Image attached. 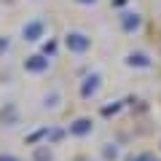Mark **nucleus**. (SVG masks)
Wrapping results in <instances>:
<instances>
[{
  "label": "nucleus",
  "instance_id": "obj_1",
  "mask_svg": "<svg viewBox=\"0 0 161 161\" xmlns=\"http://www.w3.org/2000/svg\"><path fill=\"white\" fill-rule=\"evenodd\" d=\"M64 48L70 54H86L92 48V38L83 30H67L64 32Z\"/></svg>",
  "mask_w": 161,
  "mask_h": 161
},
{
  "label": "nucleus",
  "instance_id": "obj_2",
  "mask_svg": "<svg viewBox=\"0 0 161 161\" xmlns=\"http://www.w3.org/2000/svg\"><path fill=\"white\" fill-rule=\"evenodd\" d=\"M22 40L24 43H38L43 35H46V22L43 19H27V22L22 24Z\"/></svg>",
  "mask_w": 161,
  "mask_h": 161
},
{
  "label": "nucleus",
  "instance_id": "obj_3",
  "mask_svg": "<svg viewBox=\"0 0 161 161\" xmlns=\"http://www.w3.org/2000/svg\"><path fill=\"white\" fill-rule=\"evenodd\" d=\"M48 64H51V57H46V54L40 51V54H30V57L22 62V67L27 70V73H32V75H40V73L48 70Z\"/></svg>",
  "mask_w": 161,
  "mask_h": 161
},
{
  "label": "nucleus",
  "instance_id": "obj_4",
  "mask_svg": "<svg viewBox=\"0 0 161 161\" xmlns=\"http://www.w3.org/2000/svg\"><path fill=\"white\" fill-rule=\"evenodd\" d=\"M92 132H94V121L86 118V115H78L75 121H70V126H67L70 137H89Z\"/></svg>",
  "mask_w": 161,
  "mask_h": 161
},
{
  "label": "nucleus",
  "instance_id": "obj_5",
  "mask_svg": "<svg viewBox=\"0 0 161 161\" xmlns=\"http://www.w3.org/2000/svg\"><path fill=\"white\" fill-rule=\"evenodd\" d=\"M99 83H102V75L99 73H92V75H86V78L80 80V97L83 99H94L97 97V92H99Z\"/></svg>",
  "mask_w": 161,
  "mask_h": 161
},
{
  "label": "nucleus",
  "instance_id": "obj_6",
  "mask_svg": "<svg viewBox=\"0 0 161 161\" xmlns=\"http://www.w3.org/2000/svg\"><path fill=\"white\" fill-rule=\"evenodd\" d=\"M124 64L132 70H148L150 64H153V59H150V54L145 51H129L126 57H124Z\"/></svg>",
  "mask_w": 161,
  "mask_h": 161
},
{
  "label": "nucleus",
  "instance_id": "obj_7",
  "mask_svg": "<svg viewBox=\"0 0 161 161\" xmlns=\"http://www.w3.org/2000/svg\"><path fill=\"white\" fill-rule=\"evenodd\" d=\"M118 24L124 32H137L140 27H142V16H140L137 11H121L118 14Z\"/></svg>",
  "mask_w": 161,
  "mask_h": 161
},
{
  "label": "nucleus",
  "instance_id": "obj_8",
  "mask_svg": "<svg viewBox=\"0 0 161 161\" xmlns=\"http://www.w3.org/2000/svg\"><path fill=\"white\" fill-rule=\"evenodd\" d=\"M0 124L3 126H16L19 124V108L14 102H6V108L0 110Z\"/></svg>",
  "mask_w": 161,
  "mask_h": 161
},
{
  "label": "nucleus",
  "instance_id": "obj_9",
  "mask_svg": "<svg viewBox=\"0 0 161 161\" xmlns=\"http://www.w3.org/2000/svg\"><path fill=\"white\" fill-rule=\"evenodd\" d=\"M30 161H54V153H51V148H48V142L35 145L32 153H30Z\"/></svg>",
  "mask_w": 161,
  "mask_h": 161
},
{
  "label": "nucleus",
  "instance_id": "obj_10",
  "mask_svg": "<svg viewBox=\"0 0 161 161\" xmlns=\"http://www.w3.org/2000/svg\"><path fill=\"white\" fill-rule=\"evenodd\" d=\"M59 99H62V94H59V92H48V94H43L40 105H43L46 110H54V108H59Z\"/></svg>",
  "mask_w": 161,
  "mask_h": 161
},
{
  "label": "nucleus",
  "instance_id": "obj_11",
  "mask_svg": "<svg viewBox=\"0 0 161 161\" xmlns=\"http://www.w3.org/2000/svg\"><path fill=\"white\" fill-rule=\"evenodd\" d=\"M64 134H67V132H64V129H59V126H51V129H48V132H46V142H48V145H57L59 140L64 137Z\"/></svg>",
  "mask_w": 161,
  "mask_h": 161
},
{
  "label": "nucleus",
  "instance_id": "obj_12",
  "mask_svg": "<svg viewBox=\"0 0 161 161\" xmlns=\"http://www.w3.org/2000/svg\"><path fill=\"white\" fill-rule=\"evenodd\" d=\"M46 132H48V126H40V129H35L32 134H27V137H24V142H27V145H35L38 140H43V137H46Z\"/></svg>",
  "mask_w": 161,
  "mask_h": 161
},
{
  "label": "nucleus",
  "instance_id": "obj_13",
  "mask_svg": "<svg viewBox=\"0 0 161 161\" xmlns=\"http://www.w3.org/2000/svg\"><path fill=\"white\" fill-rule=\"evenodd\" d=\"M121 105H124V102H118V99H115L113 105H102V110H99V113H102L105 118H108V115H115V113L121 110Z\"/></svg>",
  "mask_w": 161,
  "mask_h": 161
},
{
  "label": "nucleus",
  "instance_id": "obj_14",
  "mask_svg": "<svg viewBox=\"0 0 161 161\" xmlns=\"http://www.w3.org/2000/svg\"><path fill=\"white\" fill-rule=\"evenodd\" d=\"M102 156H105L108 161H115V158H118V148H115L113 142H108V145L102 148Z\"/></svg>",
  "mask_w": 161,
  "mask_h": 161
},
{
  "label": "nucleus",
  "instance_id": "obj_15",
  "mask_svg": "<svg viewBox=\"0 0 161 161\" xmlns=\"http://www.w3.org/2000/svg\"><path fill=\"white\" fill-rule=\"evenodd\" d=\"M40 51L46 54V57H54V54H57V40H54V38H48L46 43L40 46Z\"/></svg>",
  "mask_w": 161,
  "mask_h": 161
},
{
  "label": "nucleus",
  "instance_id": "obj_16",
  "mask_svg": "<svg viewBox=\"0 0 161 161\" xmlns=\"http://www.w3.org/2000/svg\"><path fill=\"white\" fill-rule=\"evenodd\" d=\"M8 48H11V38H8V35H0V57H3Z\"/></svg>",
  "mask_w": 161,
  "mask_h": 161
},
{
  "label": "nucleus",
  "instance_id": "obj_17",
  "mask_svg": "<svg viewBox=\"0 0 161 161\" xmlns=\"http://www.w3.org/2000/svg\"><path fill=\"white\" fill-rule=\"evenodd\" d=\"M0 161H19L14 153H0Z\"/></svg>",
  "mask_w": 161,
  "mask_h": 161
},
{
  "label": "nucleus",
  "instance_id": "obj_18",
  "mask_svg": "<svg viewBox=\"0 0 161 161\" xmlns=\"http://www.w3.org/2000/svg\"><path fill=\"white\" fill-rule=\"evenodd\" d=\"M73 3H78V6H94L97 0H73Z\"/></svg>",
  "mask_w": 161,
  "mask_h": 161
},
{
  "label": "nucleus",
  "instance_id": "obj_19",
  "mask_svg": "<svg viewBox=\"0 0 161 161\" xmlns=\"http://www.w3.org/2000/svg\"><path fill=\"white\" fill-rule=\"evenodd\" d=\"M124 3H129V0H113V6H115V8H121Z\"/></svg>",
  "mask_w": 161,
  "mask_h": 161
},
{
  "label": "nucleus",
  "instance_id": "obj_20",
  "mask_svg": "<svg viewBox=\"0 0 161 161\" xmlns=\"http://www.w3.org/2000/svg\"><path fill=\"white\" fill-rule=\"evenodd\" d=\"M129 161H142V156H134V158H129Z\"/></svg>",
  "mask_w": 161,
  "mask_h": 161
},
{
  "label": "nucleus",
  "instance_id": "obj_21",
  "mask_svg": "<svg viewBox=\"0 0 161 161\" xmlns=\"http://www.w3.org/2000/svg\"><path fill=\"white\" fill-rule=\"evenodd\" d=\"M158 148H161V145H158Z\"/></svg>",
  "mask_w": 161,
  "mask_h": 161
}]
</instances>
